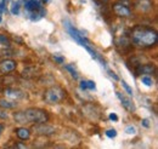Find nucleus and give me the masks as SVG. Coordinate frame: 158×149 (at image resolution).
I'll use <instances>...</instances> for the list:
<instances>
[{
  "instance_id": "30",
  "label": "nucleus",
  "mask_w": 158,
  "mask_h": 149,
  "mask_svg": "<svg viewBox=\"0 0 158 149\" xmlns=\"http://www.w3.org/2000/svg\"><path fill=\"white\" fill-rule=\"evenodd\" d=\"M2 11H5V2L4 1L0 2V12H2Z\"/></svg>"
},
{
  "instance_id": "18",
  "label": "nucleus",
  "mask_w": 158,
  "mask_h": 149,
  "mask_svg": "<svg viewBox=\"0 0 158 149\" xmlns=\"http://www.w3.org/2000/svg\"><path fill=\"white\" fill-rule=\"evenodd\" d=\"M141 81H142V84H145L146 86H152V85H153V81H152V79H151L148 75H142V76H141Z\"/></svg>"
},
{
  "instance_id": "27",
  "label": "nucleus",
  "mask_w": 158,
  "mask_h": 149,
  "mask_svg": "<svg viewBox=\"0 0 158 149\" xmlns=\"http://www.w3.org/2000/svg\"><path fill=\"white\" fill-rule=\"evenodd\" d=\"M110 119H111V120H114V121H117V120H118V116H117V114L112 113V114H110Z\"/></svg>"
},
{
  "instance_id": "19",
  "label": "nucleus",
  "mask_w": 158,
  "mask_h": 149,
  "mask_svg": "<svg viewBox=\"0 0 158 149\" xmlns=\"http://www.w3.org/2000/svg\"><path fill=\"white\" fill-rule=\"evenodd\" d=\"M122 86L124 87V90L127 91V93H128L129 96H133V93H134L133 92V89H131V87H130V86H129L124 80H122Z\"/></svg>"
},
{
  "instance_id": "8",
  "label": "nucleus",
  "mask_w": 158,
  "mask_h": 149,
  "mask_svg": "<svg viewBox=\"0 0 158 149\" xmlns=\"http://www.w3.org/2000/svg\"><path fill=\"white\" fill-rule=\"evenodd\" d=\"M16 67H17L16 61H14V59H2L0 62V73H2V74L11 73L16 69Z\"/></svg>"
},
{
  "instance_id": "1",
  "label": "nucleus",
  "mask_w": 158,
  "mask_h": 149,
  "mask_svg": "<svg viewBox=\"0 0 158 149\" xmlns=\"http://www.w3.org/2000/svg\"><path fill=\"white\" fill-rule=\"evenodd\" d=\"M131 41L139 47H152L157 44V32L146 26H136L131 30Z\"/></svg>"
},
{
  "instance_id": "5",
  "label": "nucleus",
  "mask_w": 158,
  "mask_h": 149,
  "mask_svg": "<svg viewBox=\"0 0 158 149\" xmlns=\"http://www.w3.org/2000/svg\"><path fill=\"white\" fill-rule=\"evenodd\" d=\"M24 10L29 14L32 21H34V16H38V18H41L46 15V11L41 6L39 0H24Z\"/></svg>"
},
{
  "instance_id": "33",
  "label": "nucleus",
  "mask_w": 158,
  "mask_h": 149,
  "mask_svg": "<svg viewBox=\"0 0 158 149\" xmlns=\"http://www.w3.org/2000/svg\"><path fill=\"white\" fill-rule=\"evenodd\" d=\"M1 131H2V125H0V133H1Z\"/></svg>"
},
{
  "instance_id": "34",
  "label": "nucleus",
  "mask_w": 158,
  "mask_h": 149,
  "mask_svg": "<svg viewBox=\"0 0 158 149\" xmlns=\"http://www.w3.org/2000/svg\"><path fill=\"white\" fill-rule=\"evenodd\" d=\"M1 19L2 18H1V12H0V22H1Z\"/></svg>"
},
{
  "instance_id": "12",
  "label": "nucleus",
  "mask_w": 158,
  "mask_h": 149,
  "mask_svg": "<svg viewBox=\"0 0 158 149\" xmlns=\"http://www.w3.org/2000/svg\"><path fill=\"white\" fill-rule=\"evenodd\" d=\"M5 95L10 98H14V99H21L24 97V93L20 91V90H16V89H6L5 90Z\"/></svg>"
},
{
  "instance_id": "17",
  "label": "nucleus",
  "mask_w": 158,
  "mask_h": 149,
  "mask_svg": "<svg viewBox=\"0 0 158 149\" xmlns=\"http://www.w3.org/2000/svg\"><path fill=\"white\" fill-rule=\"evenodd\" d=\"M64 69H66L67 72H69V74L72 75V78L78 79V73H77V70L74 69L73 66H71V64H66V66H64Z\"/></svg>"
},
{
  "instance_id": "3",
  "label": "nucleus",
  "mask_w": 158,
  "mask_h": 149,
  "mask_svg": "<svg viewBox=\"0 0 158 149\" xmlns=\"http://www.w3.org/2000/svg\"><path fill=\"white\" fill-rule=\"evenodd\" d=\"M24 118L27 120V124H39V123H46L49 120V114L46 111L40 109V108H29L26 109L24 112Z\"/></svg>"
},
{
  "instance_id": "6",
  "label": "nucleus",
  "mask_w": 158,
  "mask_h": 149,
  "mask_svg": "<svg viewBox=\"0 0 158 149\" xmlns=\"http://www.w3.org/2000/svg\"><path fill=\"white\" fill-rule=\"evenodd\" d=\"M113 12L123 18H128L131 16V10L129 9L128 4L124 0H119L118 2L113 4Z\"/></svg>"
},
{
  "instance_id": "32",
  "label": "nucleus",
  "mask_w": 158,
  "mask_h": 149,
  "mask_svg": "<svg viewBox=\"0 0 158 149\" xmlns=\"http://www.w3.org/2000/svg\"><path fill=\"white\" fill-rule=\"evenodd\" d=\"M41 1H43L44 4H46V2H49V0H41Z\"/></svg>"
},
{
  "instance_id": "9",
  "label": "nucleus",
  "mask_w": 158,
  "mask_h": 149,
  "mask_svg": "<svg viewBox=\"0 0 158 149\" xmlns=\"http://www.w3.org/2000/svg\"><path fill=\"white\" fill-rule=\"evenodd\" d=\"M116 93H117V97L120 99V102H122L123 107H124L127 111H129V112H131V113L135 112V106L133 104V102H131L128 97H125L122 92H116Z\"/></svg>"
},
{
  "instance_id": "13",
  "label": "nucleus",
  "mask_w": 158,
  "mask_h": 149,
  "mask_svg": "<svg viewBox=\"0 0 158 149\" xmlns=\"http://www.w3.org/2000/svg\"><path fill=\"white\" fill-rule=\"evenodd\" d=\"M15 132H16L17 137L22 141H26V139H28L31 137V131L28 129H26V127H19V129L15 130Z\"/></svg>"
},
{
  "instance_id": "2",
  "label": "nucleus",
  "mask_w": 158,
  "mask_h": 149,
  "mask_svg": "<svg viewBox=\"0 0 158 149\" xmlns=\"http://www.w3.org/2000/svg\"><path fill=\"white\" fill-rule=\"evenodd\" d=\"M63 24H64V28L67 29V32L71 34V37L73 38V39H74V40L78 42L79 45H81L83 47H85V49H86V50L90 52V55H91V57H93V58H95V59L100 61V62L102 63V66H103V67H106L105 61H103L99 54H98V52L94 50V47L91 46L90 41H89L86 38L84 37V35H81V33L79 32L78 29H76V28H74V26H72V24H71V22H69L68 19L63 21Z\"/></svg>"
},
{
  "instance_id": "29",
  "label": "nucleus",
  "mask_w": 158,
  "mask_h": 149,
  "mask_svg": "<svg viewBox=\"0 0 158 149\" xmlns=\"http://www.w3.org/2000/svg\"><path fill=\"white\" fill-rule=\"evenodd\" d=\"M0 118L1 119H7V114L5 112H2V111H0Z\"/></svg>"
},
{
  "instance_id": "10",
  "label": "nucleus",
  "mask_w": 158,
  "mask_h": 149,
  "mask_svg": "<svg viewBox=\"0 0 158 149\" xmlns=\"http://www.w3.org/2000/svg\"><path fill=\"white\" fill-rule=\"evenodd\" d=\"M138 66L139 68L136 70L138 74H152L156 72V67L153 64L147 63V64H138Z\"/></svg>"
},
{
  "instance_id": "22",
  "label": "nucleus",
  "mask_w": 158,
  "mask_h": 149,
  "mask_svg": "<svg viewBox=\"0 0 158 149\" xmlns=\"http://www.w3.org/2000/svg\"><path fill=\"white\" fill-rule=\"evenodd\" d=\"M86 85H88V89H90V90H95L96 89V85H95V83L93 80H86Z\"/></svg>"
},
{
  "instance_id": "25",
  "label": "nucleus",
  "mask_w": 158,
  "mask_h": 149,
  "mask_svg": "<svg viewBox=\"0 0 158 149\" xmlns=\"http://www.w3.org/2000/svg\"><path fill=\"white\" fill-rule=\"evenodd\" d=\"M79 86H80V89H81V90H88L86 80H81V81H80V84H79Z\"/></svg>"
},
{
  "instance_id": "14",
  "label": "nucleus",
  "mask_w": 158,
  "mask_h": 149,
  "mask_svg": "<svg viewBox=\"0 0 158 149\" xmlns=\"http://www.w3.org/2000/svg\"><path fill=\"white\" fill-rule=\"evenodd\" d=\"M17 106V103L11 102V101H6V99H0V108L4 109H14Z\"/></svg>"
},
{
  "instance_id": "11",
  "label": "nucleus",
  "mask_w": 158,
  "mask_h": 149,
  "mask_svg": "<svg viewBox=\"0 0 158 149\" xmlns=\"http://www.w3.org/2000/svg\"><path fill=\"white\" fill-rule=\"evenodd\" d=\"M135 5H136V9L140 10V11H142V12H148V11L152 10L151 0H139Z\"/></svg>"
},
{
  "instance_id": "16",
  "label": "nucleus",
  "mask_w": 158,
  "mask_h": 149,
  "mask_svg": "<svg viewBox=\"0 0 158 149\" xmlns=\"http://www.w3.org/2000/svg\"><path fill=\"white\" fill-rule=\"evenodd\" d=\"M14 118H15V120H16L19 124H27V120H26V118H24L23 112L15 113V114H14Z\"/></svg>"
},
{
  "instance_id": "15",
  "label": "nucleus",
  "mask_w": 158,
  "mask_h": 149,
  "mask_svg": "<svg viewBox=\"0 0 158 149\" xmlns=\"http://www.w3.org/2000/svg\"><path fill=\"white\" fill-rule=\"evenodd\" d=\"M20 10H21V4L20 1H14L10 6V12L12 15H19L20 14Z\"/></svg>"
},
{
  "instance_id": "20",
  "label": "nucleus",
  "mask_w": 158,
  "mask_h": 149,
  "mask_svg": "<svg viewBox=\"0 0 158 149\" xmlns=\"http://www.w3.org/2000/svg\"><path fill=\"white\" fill-rule=\"evenodd\" d=\"M0 45H2V46H10V41H9V39H7L6 35L0 34Z\"/></svg>"
},
{
  "instance_id": "31",
  "label": "nucleus",
  "mask_w": 158,
  "mask_h": 149,
  "mask_svg": "<svg viewBox=\"0 0 158 149\" xmlns=\"http://www.w3.org/2000/svg\"><path fill=\"white\" fill-rule=\"evenodd\" d=\"M98 1H100V2H102V4H107L110 0H98Z\"/></svg>"
},
{
  "instance_id": "28",
  "label": "nucleus",
  "mask_w": 158,
  "mask_h": 149,
  "mask_svg": "<svg viewBox=\"0 0 158 149\" xmlns=\"http://www.w3.org/2000/svg\"><path fill=\"white\" fill-rule=\"evenodd\" d=\"M108 74L111 75V76H112V78H113V79H114V80H119V79H118V76H117V75L114 74V73H113V72H112V70H108Z\"/></svg>"
},
{
  "instance_id": "21",
  "label": "nucleus",
  "mask_w": 158,
  "mask_h": 149,
  "mask_svg": "<svg viewBox=\"0 0 158 149\" xmlns=\"http://www.w3.org/2000/svg\"><path fill=\"white\" fill-rule=\"evenodd\" d=\"M106 136L110 137V138H114L117 136V131L114 130V129H110V130L106 131Z\"/></svg>"
},
{
  "instance_id": "23",
  "label": "nucleus",
  "mask_w": 158,
  "mask_h": 149,
  "mask_svg": "<svg viewBox=\"0 0 158 149\" xmlns=\"http://www.w3.org/2000/svg\"><path fill=\"white\" fill-rule=\"evenodd\" d=\"M52 58H54V61H56V62H57V63H60V64H62V63L64 62V58H63V57L57 56V55H54V56H52Z\"/></svg>"
},
{
  "instance_id": "7",
  "label": "nucleus",
  "mask_w": 158,
  "mask_h": 149,
  "mask_svg": "<svg viewBox=\"0 0 158 149\" xmlns=\"http://www.w3.org/2000/svg\"><path fill=\"white\" fill-rule=\"evenodd\" d=\"M32 130H33V132H34L35 135H39V136H51V135H54V133L56 132L54 126L48 125V124H45V123L35 124V125L32 127Z\"/></svg>"
},
{
  "instance_id": "24",
  "label": "nucleus",
  "mask_w": 158,
  "mask_h": 149,
  "mask_svg": "<svg viewBox=\"0 0 158 149\" xmlns=\"http://www.w3.org/2000/svg\"><path fill=\"white\" fill-rule=\"evenodd\" d=\"M125 132H127V133H129V135H134V133L136 132V130H135V127H134V126H128V127L125 129Z\"/></svg>"
},
{
  "instance_id": "4",
  "label": "nucleus",
  "mask_w": 158,
  "mask_h": 149,
  "mask_svg": "<svg viewBox=\"0 0 158 149\" xmlns=\"http://www.w3.org/2000/svg\"><path fill=\"white\" fill-rule=\"evenodd\" d=\"M66 98V91L60 86H51L44 93V99L49 104H59Z\"/></svg>"
},
{
  "instance_id": "26",
  "label": "nucleus",
  "mask_w": 158,
  "mask_h": 149,
  "mask_svg": "<svg viewBox=\"0 0 158 149\" xmlns=\"http://www.w3.org/2000/svg\"><path fill=\"white\" fill-rule=\"evenodd\" d=\"M141 124H142V126H145V127H150V120L148 119H142V121H141Z\"/></svg>"
}]
</instances>
